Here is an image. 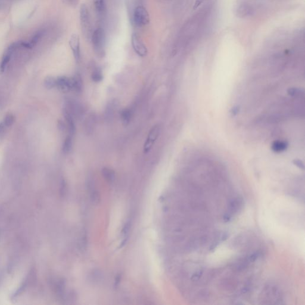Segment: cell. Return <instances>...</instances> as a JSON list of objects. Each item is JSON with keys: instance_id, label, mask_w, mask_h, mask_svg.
Wrapping results in <instances>:
<instances>
[{"instance_id": "obj_24", "label": "cell", "mask_w": 305, "mask_h": 305, "mask_svg": "<svg viewBox=\"0 0 305 305\" xmlns=\"http://www.w3.org/2000/svg\"><path fill=\"white\" fill-rule=\"evenodd\" d=\"M204 1V0H196L194 3V9L198 8L203 2Z\"/></svg>"}, {"instance_id": "obj_17", "label": "cell", "mask_w": 305, "mask_h": 305, "mask_svg": "<svg viewBox=\"0 0 305 305\" xmlns=\"http://www.w3.org/2000/svg\"><path fill=\"white\" fill-rule=\"evenodd\" d=\"M94 4L99 13H103L105 10V0H94Z\"/></svg>"}, {"instance_id": "obj_23", "label": "cell", "mask_w": 305, "mask_h": 305, "mask_svg": "<svg viewBox=\"0 0 305 305\" xmlns=\"http://www.w3.org/2000/svg\"><path fill=\"white\" fill-rule=\"evenodd\" d=\"M259 254H260L259 253H257H257H254L253 254H252V255L249 257V261H250V262H254V261H255V260L257 259V257H258V256H259Z\"/></svg>"}, {"instance_id": "obj_10", "label": "cell", "mask_w": 305, "mask_h": 305, "mask_svg": "<svg viewBox=\"0 0 305 305\" xmlns=\"http://www.w3.org/2000/svg\"><path fill=\"white\" fill-rule=\"evenodd\" d=\"M64 116L66 119V121L68 124V127L69 129V132L71 136H73L76 131V127L74 122V121L73 119V118L72 116V115L70 112H69L68 110H64Z\"/></svg>"}, {"instance_id": "obj_13", "label": "cell", "mask_w": 305, "mask_h": 305, "mask_svg": "<svg viewBox=\"0 0 305 305\" xmlns=\"http://www.w3.org/2000/svg\"><path fill=\"white\" fill-rule=\"evenodd\" d=\"M72 147V136L69 135L65 139L63 144V152L65 154H68L71 151Z\"/></svg>"}, {"instance_id": "obj_7", "label": "cell", "mask_w": 305, "mask_h": 305, "mask_svg": "<svg viewBox=\"0 0 305 305\" xmlns=\"http://www.w3.org/2000/svg\"><path fill=\"white\" fill-rule=\"evenodd\" d=\"M160 134V128L158 126H154L150 130L147 140L144 146V152H149L152 147L153 144L158 138Z\"/></svg>"}, {"instance_id": "obj_21", "label": "cell", "mask_w": 305, "mask_h": 305, "mask_svg": "<svg viewBox=\"0 0 305 305\" xmlns=\"http://www.w3.org/2000/svg\"><path fill=\"white\" fill-rule=\"evenodd\" d=\"M100 196L96 191H92L91 194V200L94 203H97L100 201Z\"/></svg>"}, {"instance_id": "obj_2", "label": "cell", "mask_w": 305, "mask_h": 305, "mask_svg": "<svg viewBox=\"0 0 305 305\" xmlns=\"http://www.w3.org/2000/svg\"><path fill=\"white\" fill-rule=\"evenodd\" d=\"M93 46L96 54L102 57L105 54V35L104 29L101 27L97 28L93 32L91 36Z\"/></svg>"}, {"instance_id": "obj_6", "label": "cell", "mask_w": 305, "mask_h": 305, "mask_svg": "<svg viewBox=\"0 0 305 305\" xmlns=\"http://www.w3.org/2000/svg\"><path fill=\"white\" fill-rule=\"evenodd\" d=\"M56 88L63 93L72 90V78L66 76H59L56 78Z\"/></svg>"}, {"instance_id": "obj_9", "label": "cell", "mask_w": 305, "mask_h": 305, "mask_svg": "<svg viewBox=\"0 0 305 305\" xmlns=\"http://www.w3.org/2000/svg\"><path fill=\"white\" fill-rule=\"evenodd\" d=\"M18 46H19L18 43H14V44H11L7 49V50H6L4 54L3 55L1 63H0V72L1 73H3L5 71V69H6V68L10 60L13 52Z\"/></svg>"}, {"instance_id": "obj_3", "label": "cell", "mask_w": 305, "mask_h": 305, "mask_svg": "<svg viewBox=\"0 0 305 305\" xmlns=\"http://www.w3.org/2000/svg\"><path fill=\"white\" fill-rule=\"evenodd\" d=\"M80 22L83 35L86 39H91L93 32L90 15L88 7L85 4H82L80 7Z\"/></svg>"}, {"instance_id": "obj_26", "label": "cell", "mask_w": 305, "mask_h": 305, "mask_svg": "<svg viewBox=\"0 0 305 305\" xmlns=\"http://www.w3.org/2000/svg\"><path fill=\"white\" fill-rule=\"evenodd\" d=\"M121 276H120V275H118V276H116V280H115V285H118V284H119V283L120 282V281H121Z\"/></svg>"}, {"instance_id": "obj_25", "label": "cell", "mask_w": 305, "mask_h": 305, "mask_svg": "<svg viewBox=\"0 0 305 305\" xmlns=\"http://www.w3.org/2000/svg\"><path fill=\"white\" fill-rule=\"evenodd\" d=\"M69 4L72 5H76L78 2V0H66Z\"/></svg>"}, {"instance_id": "obj_8", "label": "cell", "mask_w": 305, "mask_h": 305, "mask_svg": "<svg viewBox=\"0 0 305 305\" xmlns=\"http://www.w3.org/2000/svg\"><path fill=\"white\" fill-rule=\"evenodd\" d=\"M69 43L76 61H78L80 57V39L79 35L76 33L72 34L70 38Z\"/></svg>"}, {"instance_id": "obj_19", "label": "cell", "mask_w": 305, "mask_h": 305, "mask_svg": "<svg viewBox=\"0 0 305 305\" xmlns=\"http://www.w3.org/2000/svg\"><path fill=\"white\" fill-rule=\"evenodd\" d=\"M42 33H43V32L42 31H39L32 38V39H31L30 42H29V44L31 46L32 48L33 47H34L36 43L39 41V40L40 39V38L42 37Z\"/></svg>"}, {"instance_id": "obj_16", "label": "cell", "mask_w": 305, "mask_h": 305, "mask_svg": "<svg viewBox=\"0 0 305 305\" xmlns=\"http://www.w3.org/2000/svg\"><path fill=\"white\" fill-rule=\"evenodd\" d=\"M91 78L95 82H99L102 81L103 78L102 70L99 68L96 69L92 74Z\"/></svg>"}, {"instance_id": "obj_27", "label": "cell", "mask_w": 305, "mask_h": 305, "mask_svg": "<svg viewBox=\"0 0 305 305\" xmlns=\"http://www.w3.org/2000/svg\"><path fill=\"white\" fill-rule=\"evenodd\" d=\"M5 127V125H4L3 122L0 123V133H1V132L3 130H4V127Z\"/></svg>"}, {"instance_id": "obj_5", "label": "cell", "mask_w": 305, "mask_h": 305, "mask_svg": "<svg viewBox=\"0 0 305 305\" xmlns=\"http://www.w3.org/2000/svg\"><path fill=\"white\" fill-rule=\"evenodd\" d=\"M131 44L135 52L140 57L147 55L148 51L147 47L137 33H133L131 36Z\"/></svg>"}, {"instance_id": "obj_1", "label": "cell", "mask_w": 305, "mask_h": 305, "mask_svg": "<svg viewBox=\"0 0 305 305\" xmlns=\"http://www.w3.org/2000/svg\"><path fill=\"white\" fill-rule=\"evenodd\" d=\"M258 0H238L236 5V14L241 18L249 17L253 15L259 6Z\"/></svg>"}, {"instance_id": "obj_14", "label": "cell", "mask_w": 305, "mask_h": 305, "mask_svg": "<svg viewBox=\"0 0 305 305\" xmlns=\"http://www.w3.org/2000/svg\"><path fill=\"white\" fill-rule=\"evenodd\" d=\"M121 119L124 125H127L129 123L131 118V112L129 109L125 108L122 111L121 114Z\"/></svg>"}, {"instance_id": "obj_20", "label": "cell", "mask_w": 305, "mask_h": 305, "mask_svg": "<svg viewBox=\"0 0 305 305\" xmlns=\"http://www.w3.org/2000/svg\"><path fill=\"white\" fill-rule=\"evenodd\" d=\"M130 222H127L122 229V234L125 237L124 239H128V235L130 231Z\"/></svg>"}, {"instance_id": "obj_4", "label": "cell", "mask_w": 305, "mask_h": 305, "mask_svg": "<svg viewBox=\"0 0 305 305\" xmlns=\"http://www.w3.org/2000/svg\"><path fill=\"white\" fill-rule=\"evenodd\" d=\"M134 22L137 26L142 27L147 25L150 22L149 14L145 7L138 6L134 13Z\"/></svg>"}, {"instance_id": "obj_18", "label": "cell", "mask_w": 305, "mask_h": 305, "mask_svg": "<svg viewBox=\"0 0 305 305\" xmlns=\"http://www.w3.org/2000/svg\"><path fill=\"white\" fill-rule=\"evenodd\" d=\"M14 122V116L12 114L7 115L3 121V124L5 127H11Z\"/></svg>"}, {"instance_id": "obj_22", "label": "cell", "mask_w": 305, "mask_h": 305, "mask_svg": "<svg viewBox=\"0 0 305 305\" xmlns=\"http://www.w3.org/2000/svg\"><path fill=\"white\" fill-rule=\"evenodd\" d=\"M202 274H203V271H200L199 272H197L195 273L193 275V277H192V280H193V281H197V280H199L200 278V277L202 275Z\"/></svg>"}, {"instance_id": "obj_15", "label": "cell", "mask_w": 305, "mask_h": 305, "mask_svg": "<svg viewBox=\"0 0 305 305\" xmlns=\"http://www.w3.org/2000/svg\"><path fill=\"white\" fill-rule=\"evenodd\" d=\"M44 85L47 89L56 88V78L52 76L46 77L44 80Z\"/></svg>"}, {"instance_id": "obj_11", "label": "cell", "mask_w": 305, "mask_h": 305, "mask_svg": "<svg viewBox=\"0 0 305 305\" xmlns=\"http://www.w3.org/2000/svg\"><path fill=\"white\" fill-rule=\"evenodd\" d=\"M72 90L77 93L81 92L82 90L83 82L81 76L79 74H76L75 76L72 77Z\"/></svg>"}, {"instance_id": "obj_12", "label": "cell", "mask_w": 305, "mask_h": 305, "mask_svg": "<svg viewBox=\"0 0 305 305\" xmlns=\"http://www.w3.org/2000/svg\"><path fill=\"white\" fill-rule=\"evenodd\" d=\"M102 175L105 180L109 182H112L115 178V172L109 168H105L102 170Z\"/></svg>"}]
</instances>
